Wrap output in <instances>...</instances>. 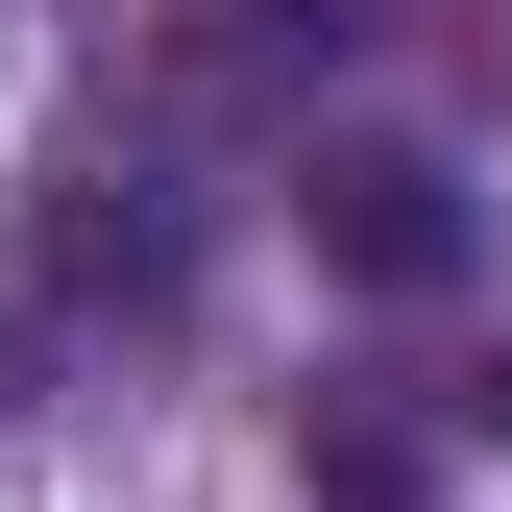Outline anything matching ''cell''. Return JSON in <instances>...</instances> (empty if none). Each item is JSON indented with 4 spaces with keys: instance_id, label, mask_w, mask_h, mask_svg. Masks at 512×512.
<instances>
[{
    "instance_id": "6da1fadb",
    "label": "cell",
    "mask_w": 512,
    "mask_h": 512,
    "mask_svg": "<svg viewBox=\"0 0 512 512\" xmlns=\"http://www.w3.org/2000/svg\"><path fill=\"white\" fill-rule=\"evenodd\" d=\"M317 269L342 293H464V171L439 147H342L317 171Z\"/></svg>"
},
{
    "instance_id": "7a4b0ae2",
    "label": "cell",
    "mask_w": 512,
    "mask_h": 512,
    "mask_svg": "<svg viewBox=\"0 0 512 512\" xmlns=\"http://www.w3.org/2000/svg\"><path fill=\"white\" fill-rule=\"evenodd\" d=\"M464 415H488V439H512V366H488V391H464Z\"/></svg>"
}]
</instances>
